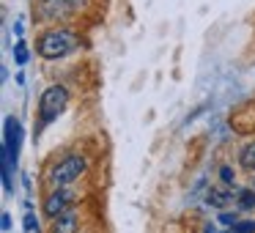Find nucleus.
Masks as SVG:
<instances>
[{
	"instance_id": "nucleus-1",
	"label": "nucleus",
	"mask_w": 255,
	"mask_h": 233,
	"mask_svg": "<svg viewBox=\"0 0 255 233\" xmlns=\"http://www.w3.org/2000/svg\"><path fill=\"white\" fill-rule=\"evenodd\" d=\"M22 145V123L19 118L8 116L3 121V189L14 192V170H17V156Z\"/></svg>"
},
{
	"instance_id": "nucleus-2",
	"label": "nucleus",
	"mask_w": 255,
	"mask_h": 233,
	"mask_svg": "<svg viewBox=\"0 0 255 233\" xmlns=\"http://www.w3.org/2000/svg\"><path fill=\"white\" fill-rule=\"evenodd\" d=\"M77 47H80L77 36L66 28H52V30H47V33H41L39 41H36L39 55L47 58V61H61V58L72 55Z\"/></svg>"
},
{
	"instance_id": "nucleus-3",
	"label": "nucleus",
	"mask_w": 255,
	"mask_h": 233,
	"mask_svg": "<svg viewBox=\"0 0 255 233\" xmlns=\"http://www.w3.org/2000/svg\"><path fill=\"white\" fill-rule=\"evenodd\" d=\"M88 167V159L83 154H66L63 159H58L50 170V184L52 189H66L69 184H74Z\"/></svg>"
},
{
	"instance_id": "nucleus-4",
	"label": "nucleus",
	"mask_w": 255,
	"mask_h": 233,
	"mask_svg": "<svg viewBox=\"0 0 255 233\" xmlns=\"http://www.w3.org/2000/svg\"><path fill=\"white\" fill-rule=\"evenodd\" d=\"M69 105V91L66 85H50L47 91H41V99H39V116L41 123H52Z\"/></svg>"
},
{
	"instance_id": "nucleus-5",
	"label": "nucleus",
	"mask_w": 255,
	"mask_h": 233,
	"mask_svg": "<svg viewBox=\"0 0 255 233\" xmlns=\"http://www.w3.org/2000/svg\"><path fill=\"white\" fill-rule=\"evenodd\" d=\"M85 6V0H39V17L44 22H58V19H69Z\"/></svg>"
},
{
	"instance_id": "nucleus-6",
	"label": "nucleus",
	"mask_w": 255,
	"mask_h": 233,
	"mask_svg": "<svg viewBox=\"0 0 255 233\" xmlns=\"http://www.w3.org/2000/svg\"><path fill=\"white\" fill-rule=\"evenodd\" d=\"M72 200H74V192L69 187L66 189H52L50 198L44 200V214L50 217V220H58L61 214H66V211H69Z\"/></svg>"
},
{
	"instance_id": "nucleus-7",
	"label": "nucleus",
	"mask_w": 255,
	"mask_h": 233,
	"mask_svg": "<svg viewBox=\"0 0 255 233\" xmlns=\"http://www.w3.org/2000/svg\"><path fill=\"white\" fill-rule=\"evenodd\" d=\"M233 203V192L231 187H211L206 192V206H214L220 211H228V206Z\"/></svg>"
},
{
	"instance_id": "nucleus-8",
	"label": "nucleus",
	"mask_w": 255,
	"mask_h": 233,
	"mask_svg": "<svg viewBox=\"0 0 255 233\" xmlns=\"http://www.w3.org/2000/svg\"><path fill=\"white\" fill-rule=\"evenodd\" d=\"M77 225H80L77 211H66V214H61L55 222H52V233H74Z\"/></svg>"
},
{
	"instance_id": "nucleus-9",
	"label": "nucleus",
	"mask_w": 255,
	"mask_h": 233,
	"mask_svg": "<svg viewBox=\"0 0 255 233\" xmlns=\"http://www.w3.org/2000/svg\"><path fill=\"white\" fill-rule=\"evenodd\" d=\"M239 165L255 173V140H250V143L239 151Z\"/></svg>"
},
{
	"instance_id": "nucleus-10",
	"label": "nucleus",
	"mask_w": 255,
	"mask_h": 233,
	"mask_svg": "<svg viewBox=\"0 0 255 233\" xmlns=\"http://www.w3.org/2000/svg\"><path fill=\"white\" fill-rule=\"evenodd\" d=\"M30 61V52H28V44H25L22 39L17 41V44H14V63H17V66H25V63Z\"/></svg>"
},
{
	"instance_id": "nucleus-11",
	"label": "nucleus",
	"mask_w": 255,
	"mask_h": 233,
	"mask_svg": "<svg viewBox=\"0 0 255 233\" xmlns=\"http://www.w3.org/2000/svg\"><path fill=\"white\" fill-rule=\"evenodd\" d=\"M239 209H255V189H239Z\"/></svg>"
},
{
	"instance_id": "nucleus-12",
	"label": "nucleus",
	"mask_w": 255,
	"mask_h": 233,
	"mask_svg": "<svg viewBox=\"0 0 255 233\" xmlns=\"http://www.w3.org/2000/svg\"><path fill=\"white\" fill-rule=\"evenodd\" d=\"M220 181H222V187H233V184H236V173H233L231 165L220 167Z\"/></svg>"
},
{
	"instance_id": "nucleus-13",
	"label": "nucleus",
	"mask_w": 255,
	"mask_h": 233,
	"mask_svg": "<svg viewBox=\"0 0 255 233\" xmlns=\"http://www.w3.org/2000/svg\"><path fill=\"white\" fill-rule=\"evenodd\" d=\"M217 222H220V225H225V228H233L239 222V214H236V211H220Z\"/></svg>"
},
{
	"instance_id": "nucleus-14",
	"label": "nucleus",
	"mask_w": 255,
	"mask_h": 233,
	"mask_svg": "<svg viewBox=\"0 0 255 233\" xmlns=\"http://www.w3.org/2000/svg\"><path fill=\"white\" fill-rule=\"evenodd\" d=\"M233 233H255V220H239L233 225Z\"/></svg>"
},
{
	"instance_id": "nucleus-15",
	"label": "nucleus",
	"mask_w": 255,
	"mask_h": 233,
	"mask_svg": "<svg viewBox=\"0 0 255 233\" xmlns=\"http://www.w3.org/2000/svg\"><path fill=\"white\" fill-rule=\"evenodd\" d=\"M25 233H33V231H39V220H36V214L33 211H28V214H25Z\"/></svg>"
},
{
	"instance_id": "nucleus-16",
	"label": "nucleus",
	"mask_w": 255,
	"mask_h": 233,
	"mask_svg": "<svg viewBox=\"0 0 255 233\" xmlns=\"http://www.w3.org/2000/svg\"><path fill=\"white\" fill-rule=\"evenodd\" d=\"M0 228L3 231H11V214L8 211H3V217H0Z\"/></svg>"
},
{
	"instance_id": "nucleus-17",
	"label": "nucleus",
	"mask_w": 255,
	"mask_h": 233,
	"mask_svg": "<svg viewBox=\"0 0 255 233\" xmlns=\"http://www.w3.org/2000/svg\"><path fill=\"white\" fill-rule=\"evenodd\" d=\"M14 33H17V36H22V33H25V25H22V19H19V22L14 25Z\"/></svg>"
},
{
	"instance_id": "nucleus-18",
	"label": "nucleus",
	"mask_w": 255,
	"mask_h": 233,
	"mask_svg": "<svg viewBox=\"0 0 255 233\" xmlns=\"http://www.w3.org/2000/svg\"><path fill=\"white\" fill-rule=\"evenodd\" d=\"M203 233H217V228H214V222H209V225L203 228Z\"/></svg>"
},
{
	"instance_id": "nucleus-19",
	"label": "nucleus",
	"mask_w": 255,
	"mask_h": 233,
	"mask_svg": "<svg viewBox=\"0 0 255 233\" xmlns=\"http://www.w3.org/2000/svg\"><path fill=\"white\" fill-rule=\"evenodd\" d=\"M253 189H255V173H253Z\"/></svg>"
}]
</instances>
